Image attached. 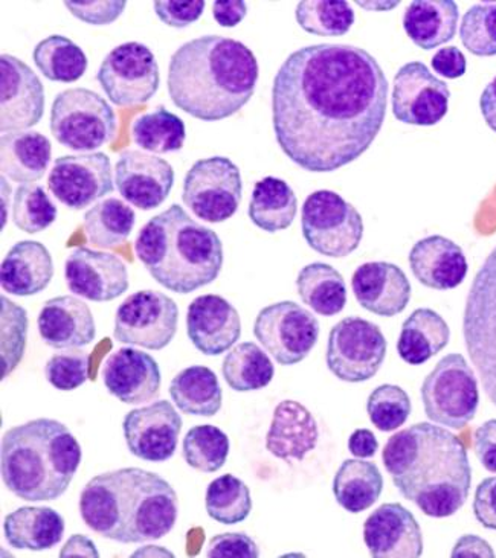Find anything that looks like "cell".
<instances>
[{
    "instance_id": "6da1fadb",
    "label": "cell",
    "mask_w": 496,
    "mask_h": 558,
    "mask_svg": "<svg viewBox=\"0 0 496 558\" xmlns=\"http://www.w3.org/2000/svg\"><path fill=\"white\" fill-rule=\"evenodd\" d=\"M387 107V76L358 46H305L275 75V137L311 173H331L361 158L379 135Z\"/></svg>"
},
{
    "instance_id": "7a4b0ae2",
    "label": "cell",
    "mask_w": 496,
    "mask_h": 558,
    "mask_svg": "<svg viewBox=\"0 0 496 558\" xmlns=\"http://www.w3.org/2000/svg\"><path fill=\"white\" fill-rule=\"evenodd\" d=\"M382 461L400 495L430 518L456 514L471 493L468 450L440 426L418 423L397 432L382 450Z\"/></svg>"
},
{
    "instance_id": "3957f363",
    "label": "cell",
    "mask_w": 496,
    "mask_h": 558,
    "mask_svg": "<svg viewBox=\"0 0 496 558\" xmlns=\"http://www.w3.org/2000/svg\"><path fill=\"white\" fill-rule=\"evenodd\" d=\"M258 75L257 57L242 41L198 37L171 56L168 94L178 109L196 120H227L251 101Z\"/></svg>"
},
{
    "instance_id": "277c9868",
    "label": "cell",
    "mask_w": 496,
    "mask_h": 558,
    "mask_svg": "<svg viewBox=\"0 0 496 558\" xmlns=\"http://www.w3.org/2000/svg\"><path fill=\"white\" fill-rule=\"evenodd\" d=\"M80 514L94 533L120 542L159 541L178 521V495L158 473L129 468L92 477L80 495Z\"/></svg>"
},
{
    "instance_id": "5b68a950",
    "label": "cell",
    "mask_w": 496,
    "mask_h": 558,
    "mask_svg": "<svg viewBox=\"0 0 496 558\" xmlns=\"http://www.w3.org/2000/svg\"><path fill=\"white\" fill-rule=\"evenodd\" d=\"M135 252L152 278L174 293L189 294L211 284L223 267L220 236L179 205L141 228Z\"/></svg>"
},
{
    "instance_id": "8992f818",
    "label": "cell",
    "mask_w": 496,
    "mask_h": 558,
    "mask_svg": "<svg viewBox=\"0 0 496 558\" xmlns=\"http://www.w3.org/2000/svg\"><path fill=\"white\" fill-rule=\"evenodd\" d=\"M82 460V446L57 420H33L13 427L2 437L3 484L26 502L61 498Z\"/></svg>"
},
{
    "instance_id": "52a82bcc",
    "label": "cell",
    "mask_w": 496,
    "mask_h": 558,
    "mask_svg": "<svg viewBox=\"0 0 496 558\" xmlns=\"http://www.w3.org/2000/svg\"><path fill=\"white\" fill-rule=\"evenodd\" d=\"M463 335L481 385L496 407V247L480 267L469 290Z\"/></svg>"
},
{
    "instance_id": "ba28073f",
    "label": "cell",
    "mask_w": 496,
    "mask_h": 558,
    "mask_svg": "<svg viewBox=\"0 0 496 558\" xmlns=\"http://www.w3.org/2000/svg\"><path fill=\"white\" fill-rule=\"evenodd\" d=\"M51 133L74 151L98 150L117 135V114L101 95L84 87L60 92L52 102Z\"/></svg>"
},
{
    "instance_id": "9c48e42d",
    "label": "cell",
    "mask_w": 496,
    "mask_h": 558,
    "mask_svg": "<svg viewBox=\"0 0 496 558\" xmlns=\"http://www.w3.org/2000/svg\"><path fill=\"white\" fill-rule=\"evenodd\" d=\"M422 401L431 422L460 430L475 418L480 407L479 380L464 355L448 354L422 385Z\"/></svg>"
},
{
    "instance_id": "30bf717a",
    "label": "cell",
    "mask_w": 496,
    "mask_h": 558,
    "mask_svg": "<svg viewBox=\"0 0 496 558\" xmlns=\"http://www.w3.org/2000/svg\"><path fill=\"white\" fill-rule=\"evenodd\" d=\"M301 228L309 246L328 258L353 254L364 236L361 214L330 190L315 191L305 198Z\"/></svg>"
},
{
    "instance_id": "8fae6325",
    "label": "cell",
    "mask_w": 496,
    "mask_h": 558,
    "mask_svg": "<svg viewBox=\"0 0 496 558\" xmlns=\"http://www.w3.org/2000/svg\"><path fill=\"white\" fill-rule=\"evenodd\" d=\"M243 196L239 167L225 156L197 160L183 181L182 201L197 219L223 223L239 209Z\"/></svg>"
},
{
    "instance_id": "7c38bea8",
    "label": "cell",
    "mask_w": 496,
    "mask_h": 558,
    "mask_svg": "<svg viewBox=\"0 0 496 558\" xmlns=\"http://www.w3.org/2000/svg\"><path fill=\"white\" fill-rule=\"evenodd\" d=\"M387 357V339L376 324L358 316L339 320L328 335L326 362L335 377L362 384L376 376Z\"/></svg>"
},
{
    "instance_id": "4fadbf2b",
    "label": "cell",
    "mask_w": 496,
    "mask_h": 558,
    "mask_svg": "<svg viewBox=\"0 0 496 558\" xmlns=\"http://www.w3.org/2000/svg\"><path fill=\"white\" fill-rule=\"evenodd\" d=\"M97 80L114 106L145 105L159 89L158 60L148 46L128 41L107 53Z\"/></svg>"
},
{
    "instance_id": "5bb4252c",
    "label": "cell",
    "mask_w": 496,
    "mask_h": 558,
    "mask_svg": "<svg viewBox=\"0 0 496 558\" xmlns=\"http://www.w3.org/2000/svg\"><path fill=\"white\" fill-rule=\"evenodd\" d=\"M319 331L313 313L293 301L267 305L254 324L255 338L282 366L303 362L318 342Z\"/></svg>"
},
{
    "instance_id": "9a60e30c",
    "label": "cell",
    "mask_w": 496,
    "mask_h": 558,
    "mask_svg": "<svg viewBox=\"0 0 496 558\" xmlns=\"http://www.w3.org/2000/svg\"><path fill=\"white\" fill-rule=\"evenodd\" d=\"M178 323V304L170 296L156 290H141L118 307L113 338L128 345L159 351L174 339Z\"/></svg>"
},
{
    "instance_id": "2e32d148",
    "label": "cell",
    "mask_w": 496,
    "mask_h": 558,
    "mask_svg": "<svg viewBox=\"0 0 496 558\" xmlns=\"http://www.w3.org/2000/svg\"><path fill=\"white\" fill-rule=\"evenodd\" d=\"M448 84L437 78L422 61H411L397 71L392 87V113L403 124L431 128L449 109Z\"/></svg>"
},
{
    "instance_id": "e0dca14e",
    "label": "cell",
    "mask_w": 496,
    "mask_h": 558,
    "mask_svg": "<svg viewBox=\"0 0 496 558\" xmlns=\"http://www.w3.org/2000/svg\"><path fill=\"white\" fill-rule=\"evenodd\" d=\"M48 189L60 204L82 211L112 193V162L106 153L61 156L53 162Z\"/></svg>"
},
{
    "instance_id": "ac0fdd59",
    "label": "cell",
    "mask_w": 496,
    "mask_h": 558,
    "mask_svg": "<svg viewBox=\"0 0 496 558\" xmlns=\"http://www.w3.org/2000/svg\"><path fill=\"white\" fill-rule=\"evenodd\" d=\"M45 89L36 72L10 53L0 57V130L25 132L44 118Z\"/></svg>"
},
{
    "instance_id": "d6986e66",
    "label": "cell",
    "mask_w": 496,
    "mask_h": 558,
    "mask_svg": "<svg viewBox=\"0 0 496 558\" xmlns=\"http://www.w3.org/2000/svg\"><path fill=\"white\" fill-rule=\"evenodd\" d=\"M130 453L148 462H166L173 458L182 430V418L167 400L133 409L122 422Z\"/></svg>"
},
{
    "instance_id": "ffe728a7",
    "label": "cell",
    "mask_w": 496,
    "mask_h": 558,
    "mask_svg": "<svg viewBox=\"0 0 496 558\" xmlns=\"http://www.w3.org/2000/svg\"><path fill=\"white\" fill-rule=\"evenodd\" d=\"M68 289L87 301L117 300L129 289V272L124 262L110 252L76 247L64 263Z\"/></svg>"
},
{
    "instance_id": "44dd1931",
    "label": "cell",
    "mask_w": 496,
    "mask_h": 558,
    "mask_svg": "<svg viewBox=\"0 0 496 558\" xmlns=\"http://www.w3.org/2000/svg\"><path fill=\"white\" fill-rule=\"evenodd\" d=\"M114 183L124 201L143 211L158 208L170 196L174 170L166 159L140 150L121 153Z\"/></svg>"
},
{
    "instance_id": "7402d4cb",
    "label": "cell",
    "mask_w": 496,
    "mask_h": 558,
    "mask_svg": "<svg viewBox=\"0 0 496 558\" xmlns=\"http://www.w3.org/2000/svg\"><path fill=\"white\" fill-rule=\"evenodd\" d=\"M101 376L107 391L133 407L158 399L162 384L158 362L132 347L110 354L102 363Z\"/></svg>"
},
{
    "instance_id": "603a6c76",
    "label": "cell",
    "mask_w": 496,
    "mask_h": 558,
    "mask_svg": "<svg viewBox=\"0 0 496 558\" xmlns=\"http://www.w3.org/2000/svg\"><path fill=\"white\" fill-rule=\"evenodd\" d=\"M186 335L205 355H220L242 336V320L231 302L219 294H202L186 310Z\"/></svg>"
},
{
    "instance_id": "cb8c5ba5",
    "label": "cell",
    "mask_w": 496,
    "mask_h": 558,
    "mask_svg": "<svg viewBox=\"0 0 496 558\" xmlns=\"http://www.w3.org/2000/svg\"><path fill=\"white\" fill-rule=\"evenodd\" d=\"M364 542L374 558H418L423 554L422 529L400 504H384L368 515Z\"/></svg>"
},
{
    "instance_id": "d4e9b609",
    "label": "cell",
    "mask_w": 496,
    "mask_h": 558,
    "mask_svg": "<svg viewBox=\"0 0 496 558\" xmlns=\"http://www.w3.org/2000/svg\"><path fill=\"white\" fill-rule=\"evenodd\" d=\"M351 287L359 305L377 316H397L410 304V279L392 263L372 262L359 266L351 278Z\"/></svg>"
},
{
    "instance_id": "484cf974",
    "label": "cell",
    "mask_w": 496,
    "mask_h": 558,
    "mask_svg": "<svg viewBox=\"0 0 496 558\" xmlns=\"http://www.w3.org/2000/svg\"><path fill=\"white\" fill-rule=\"evenodd\" d=\"M37 327L46 345L56 350L90 345L97 336L89 305L69 294L45 302L38 315Z\"/></svg>"
},
{
    "instance_id": "4316f807",
    "label": "cell",
    "mask_w": 496,
    "mask_h": 558,
    "mask_svg": "<svg viewBox=\"0 0 496 558\" xmlns=\"http://www.w3.org/2000/svg\"><path fill=\"white\" fill-rule=\"evenodd\" d=\"M411 272L425 287L452 290L463 284L469 265L463 250L452 240L431 235L420 240L410 252Z\"/></svg>"
},
{
    "instance_id": "83f0119b",
    "label": "cell",
    "mask_w": 496,
    "mask_h": 558,
    "mask_svg": "<svg viewBox=\"0 0 496 558\" xmlns=\"http://www.w3.org/2000/svg\"><path fill=\"white\" fill-rule=\"evenodd\" d=\"M315 416L295 400H285L275 408L266 435L267 452L282 461H303L318 445Z\"/></svg>"
},
{
    "instance_id": "f1b7e54d",
    "label": "cell",
    "mask_w": 496,
    "mask_h": 558,
    "mask_svg": "<svg viewBox=\"0 0 496 558\" xmlns=\"http://www.w3.org/2000/svg\"><path fill=\"white\" fill-rule=\"evenodd\" d=\"M53 262L45 244L25 240L15 243L0 267L3 292L14 296H33L51 284Z\"/></svg>"
},
{
    "instance_id": "f546056e",
    "label": "cell",
    "mask_w": 496,
    "mask_h": 558,
    "mask_svg": "<svg viewBox=\"0 0 496 558\" xmlns=\"http://www.w3.org/2000/svg\"><path fill=\"white\" fill-rule=\"evenodd\" d=\"M52 159L51 141L38 132L5 133L0 140V168L11 181L34 183L44 178Z\"/></svg>"
},
{
    "instance_id": "4dcf8cb0",
    "label": "cell",
    "mask_w": 496,
    "mask_h": 558,
    "mask_svg": "<svg viewBox=\"0 0 496 558\" xmlns=\"http://www.w3.org/2000/svg\"><path fill=\"white\" fill-rule=\"evenodd\" d=\"M3 533L11 548L45 551L64 536V519L51 507H21L5 518Z\"/></svg>"
},
{
    "instance_id": "1f68e13d",
    "label": "cell",
    "mask_w": 496,
    "mask_h": 558,
    "mask_svg": "<svg viewBox=\"0 0 496 558\" xmlns=\"http://www.w3.org/2000/svg\"><path fill=\"white\" fill-rule=\"evenodd\" d=\"M458 19L453 0H415L403 15V29L414 45L431 51L456 37Z\"/></svg>"
},
{
    "instance_id": "d6a6232c",
    "label": "cell",
    "mask_w": 496,
    "mask_h": 558,
    "mask_svg": "<svg viewBox=\"0 0 496 558\" xmlns=\"http://www.w3.org/2000/svg\"><path fill=\"white\" fill-rule=\"evenodd\" d=\"M449 325L437 312L418 308L404 320L397 340V353L410 365H423L448 347Z\"/></svg>"
},
{
    "instance_id": "836d02e7",
    "label": "cell",
    "mask_w": 496,
    "mask_h": 558,
    "mask_svg": "<svg viewBox=\"0 0 496 558\" xmlns=\"http://www.w3.org/2000/svg\"><path fill=\"white\" fill-rule=\"evenodd\" d=\"M297 213L298 198L288 182L267 175L255 183L247 209L255 227L269 234L285 231L295 220Z\"/></svg>"
},
{
    "instance_id": "e575fe53",
    "label": "cell",
    "mask_w": 496,
    "mask_h": 558,
    "mask_svg": "<svg viewBox=\"0 0 496 558\" xmlns=\"http://www.w3.org/2000/svg\"><path fill=\"white\" fill-rule=\"evenodd\" d=\"M384 476L373 462L346 460L336 472L334 495L336 502L351 514L368 510L380 498Z\"/></svg>"
},
{
    "instance_id": "d590c367",
    "label": "cell",
    "mask_w": 496,
    "mask_h": 558,
    "mask_svg": "<svg viewBox=\"0 0 496 558\" xmlns=\"http://www.w3.org/2000/svg\"><path fill=\"white\" fill-rule=\"evenodd\" d=\"M171 400L186 415L214 416L219 414L223 392L219 378L206 366H190L171 380Z\"/></svg>"
},
{
    "instance_id": "8d00e7d4",
    "label": "cell",
    "mask_w": 496,
    "mask_h": 558,
    "mask_svg": "<svg viewBox=\"0 0 496 558\" xmlns=\"http://www.w3.org/2000/svg\"><path fill=\"white\" fill-rule=\"evenodd\" d=\"M298 294L320 316L339 315L347 304V284L342 275L326 263L303 267L297 278Z\"/></svg>"
},
{
    "instance_id": "74e56055",
    "label": "cell",
    "mask_w": 496,
    "mask_h": 558,
    "mask_svg": "<svg viewBox=\"0 0 496 558\" xmlns=\"http://www.w3.org/2000/svg\"><path fill=\"white\" fill-rule=\"evenodd\" d=\"M136 214L120 198L109 197L84 214V234L98 250H114L132 234Z\"/></svg>"
},
{
    "instance_id": "f35d334b",
    "label": "cell",
    "mask_w": 496,
    "mask_h": 558,
    "mask_svg": "<svg viewBox=\"0 0 496 558\" xmlns=\"http://www.w3.org/2000/svg\"><path fill=\"white\" fill-rule=\"evenodd\" d=\"M221 374L232 391L251 392L266 388L273 381L275 368L257 343L243 342L225 355Z\"/></svg>"
},
{
    "instance_id": "ab89813d",
    "label": "cell",
    "mask_w": 496,
    "mask_h": 558,
    "mask_svg": "<svg viewBox=\"0 0 496 558\" xmlns=\"http://www.w3.org/2000/svg\"><path fill=\"white\" fill-rule=\"evenodd\" d=\"M33 60L38 71L57 83H74L87 71L86 53L71 38L49 36L36 46Z\"/></svg>"
},
{
    "instance_id": "60d3db41",
    "label": "cell",
    "mask_w": 496,
    "mask_h": 558,
    "mask_svg": "<svg viewBox=\"0 0 496 558\" xmlns=\"http://www.w3.org/2000/svg\"><path fill=\"white\" fill-rule=\"evenodd\" d=\"M132 137L143 150L164 155L182 150L186 129L178 114L159 106L153 112L141 114L133 121Z\"/></svg>"
},
{
    "instance_id": "b9f144b4",
    "label": "cell",
    "mask_w": 496,
    "mask_h": 558,
    "mask_svg": "<svg viewBox=\"0 0 496 558\" xmlns=\"http://www.w3.org/2000/svg\"><path fill=\"white\" fill-rule=\"evenodd\" d=\"M205 507L209 518L223 525L246 521L252 511L250 488L234 475L217 477L208 485Z\"/></svg>"
},
{
    "instance_id": "7bdbcfd3",
    "label": "cell",
    "mask_w": 496,
    "mask_h": 558,
    "mask_svg": "<svg viewBox=\"0 0 496 558\" xmlns=\"http://www.w3.org/2000/svg\"><path fill=\"white\" fill-rule=\"evenodd\" d=\"M297 22L305 31L319 37L346 36L354 23V11L343 0H303L297 5Z\"/></svg>"
},
{
    "instance_id": "ee69618b",
    "label": "cell",
    "mask_w": 496,
    "mask_h": 558,
    "mask_svg": "<svg viewBox=\"0 0 496 558\" xmlns=\"http://www.w3.org/2000/svg\"><path fill=\"white\" fill-rule=\"evenodd\" d=\"M182 454L191 469L204 473L219 472L228 460V435L213 424L191 427L183 438Z\"/></svg>"
},
{
    "instance_id": "f6af8a7d",
    "label": "cell",
    "mask_w": 496,
    "mask_h": 558,
    "mask_svg": "<svg viewBox=\"0 0 496 558\" xmlns=\"http://www.w3.org/2000/svg\"><path fill=\"white\" fill-rule=\"evenodd\" d=\"M57 206L38 183H25L14 194L13 221L26 234H38L57 220Z\"/></svg>"
},
{
    "instance_id": "bcb514c9",
    "label": "cell",
    "mask_w": 496,
    "mask_h": 558,
    "mask_svg": "<svg viewBox=\"0 0 496 558\" xmlns=\"http://www.w3.org/2000/svg\"><path fill=\"white\" fill-rule=\"evenodd\" d=\"M461 44L476 57L496 56V3L469 8L460 25Z\"/></svg>"
},
{
    "instance_id": "7dc6e473",
    "label": "cell",
    "mask_w": 496,
    "mask_h": 558,
    "mask_svg": "<svg viewBox=\"0 0 496 558\" xmlns=\"http://www.w3.org/2000/svg\"><path fill=\"white\" fill-rule=\"evenodd\" d=\"M366 412L380 432L397 430L410 418V396L400 386H377L366 401Z\"/></svg>"
},
{
    "instance_id": "c3c4849f",
    "label": "cell",
    "mask_w": 496,
    "mask_h": 558,
    "mask_svg": "<svg viewBox=\"0 0 496 558\" xmlns=\"http://www.w3.org/2000/svg\"><path fill=\"white\" fill-rule=\"evenodd\" d=\"M2 302V380L21 363L28 336V313L21 305L0 298Z\"/></svg>"
},
{
    "instance_id": "681fc988",
    "label": "cell",
    "mask_w": 496,
    "mask_h": 558,
    "mask_svg": "<svg viewBox=\"0 0 496 558\" xmlns=\"http://www.w3.org/2000/svg\"><path fill=\"white\" fill-rule=\"evenodd\" d=\"M90 355L83 350L53 354L45 366V377L59 391H74L89 378Z\"/></svg>"
},
{
    "instance_id": "f907efd6",
    "label": "cell",
    "mask_w": 496,
    "mask_h": 558,
    "mask_svg": "<svg viewBox=\"0 0 496 558\" xmlns=\"http://www.w3.org/2000/svg\"><path fill=\"white\" fill-rule=\"evenodd\" d=\"M69 13L89 25H110L125 10L128 3L118 0H89V2H64Z\"/></svg>"
},
{
    "instance_id": "816d5d0a",
    "label": "cell",
    "mask_w": 496,
    "mask_h": 558,
    "mask_svg": "<svg viewBox=\"0 0 496 558\" xmlns=\"http://www.w3.org/2000/svg\"><path fill=\"white\" fill-rule=\"evenodd\" d=\"M206 3L204 0L194 2H178V0H159L153 3L159 21L171 28H186L196 23L204 14Z\"/></svg>"
},
{
    "instance_id": "f5cc1de1",
    "label": "cell",
    "mask_w": 496,
    "mask_h": 558,
    "mask_svg": "<svg viewBox=\"0 0 496 558\" xmlns=\"http://www.w3.org/2000/svg\"><path fill=\"white\" fill-rule=\"evenodd\" d=\"M209 558H257V544L244 533H223L213 537L206 548Z\"/></svg>"
},
{
    "instance_id": "db71d44e",
    "label": "cell",
    "mask_w": 496,
    "mask_h": 558,
    "mask_svg": "<svg viewBox=\"0 0 496 558\" xmlns=\"http://www.w3.org/2000/svg\"><path fill=\"white\" fill-rule=\"evenodd\" d=\"M473 514L483 529L496 531V476L487 477L476 487Z\"/></svg>"
},
{
    "instance_id": "11a10c76",
    "label": "cell",
    "mask_w": 496,
    "mask_h": 558,
    "mask_svg": "<svg viewBox=\"0 0 496 558\" xmlns=\"http://www.w3.org/2000/svg\"><path fill=\"white\" fill-rule=\"evenodd\" d=\"M473 450L487 472L496 473V420L481 424L473 437Z\"/></svg>"
},
{
    "instance_id": "9f6ffc18",
    "label": "cell",
    "mask_w": 496,
    "mask_h": 558,
    "mask_svg": "<svg viewBox=\"0 0 496 558\" xmlns=\"http://www.w3.org/2000/svg\"><path fill=\"white\" fill-rule=\"evenodd\" d=\"M433 69L443 78L456 80L465 74L468 69V60L464 53L457 46H448V48L438 49L431 60Z\"/></svg>"
},
{
    "instance_id": "6f0895ef",
    "label": "cell",
    "mask_w": 496,
    "mask_h": 558,
    "mask_svg": "<svg viewBox=\"0 0 496 558\" xmlns=\"http://www.w3.org/2000/svg\"><path fill=\"white\" fill-rule=\"evenodd\" d=\"M247 5L243 0H227V2H214L213 15L216 22L223 28H234L246 17Z\"/></svg>"
},
{
    "instance_id": "680465c9",
    "label": "cell",
    "mask_w": 496,
    "mask_h": 558,
    "mask_svg": "<svg viewBox=\"0 0 496 558\" xmlns=\"http://www.w3.org/2000/svg\"><path fill=\"white\" fill-rule=\"evenodd\" d=\"M450 557L453 558H494L495 553L492 546L487 544L484 538L473 536V534H465V536L458 538L456 546H453Z\"/></svg>"
},
{
    "instance_id": "91938a15",
    "label": "cell",
    "mask_w": 496,
    "mask_h": 558,
    "mask_svg": "<svg viewBox=\"0 0 496 558\" xmlns=\"http://www.w3.org/2000/svg\"><path fill=\"white\" fill-rule=\"evenodd\" d=\"M379 449V442H377L376 435L368 429H358L350 435L349 438V450L353 457L359 460H368L376 454Z\"/></svg>"
},
{
    "instance_id": "94428289",
    "label": "cell",
    "mask_w": 496,
    "mask_h": 558,
    "mask_svg": "<svg viewBox=\"0 0 496 558\" xmlns=\"http://www.w3.org/2000/svg\"><path fill=\"white\" fill-rule=\"evenodd\" d=\"M60 557H99V553L89 537L75 534L61 549Z\"/></svg>"
},
{
    "instance_id": "6125c7cd",
    "label": "cell",
    "mask_w": 496,
    "mask_h": 558,
    "mask_svg": "<svg viewBox=\"0 0 496 558\" xmlns=\"http://www.w3.org/2000/svg\"><path fill=\"white\" fill-rule=\"evenodd\" d=\"M480 109L488 128L496 133V76L481 95Z\"/></svg>"
},
{
    "instance_id": "be15d7a7",
    "label": "cell",
    "mask_w": 496,
    "mask_h": 558,
    "mask_svg": "<svg viewBox=\"0 0 496 558\" xmlns=\"http://www.w3.org/2000/svg\"><path fill=\"white\" fill-rule=\"evenodd\" d=\"M358 5L359 7H362V8H377V10H379V8H384V11H387V10H391V8H395L397 7V2L395 3H380V2H358Z\"/></svg>"
}]
</instances>
